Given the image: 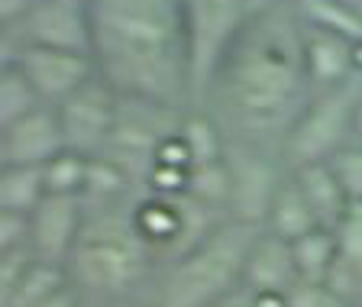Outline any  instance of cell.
Wrapping results in <instances>:
<instances>
[{"label":"cell","mask_w":362,"mask_h":307,"mask_svg":"<svg viewBox=\"0 0 362 307\" xmlns=\"http://www.w3.org/2000/svg\"><path fill=\"white\" fill-rule=\"evenodd\" d=\"M310 98L304 20L294 0H275L226 52L201 107L220 123L226 139L281 152L285 136Z\"/></svg>","instance_id":"6da1fadb"},{"label":"cell","mask_w":362,"mask_h":307,"mask_svg":"<svg viewBox=\"0 0 362 307\" xmlns=\"http://www.w3.org/2000/svg\"><path fill=\"white\" fill-rule=\"evenodd\" d=\"M100 81L117 98L191 110V45L185 0H88Z\"/></svg>","instance_id":"7a4b0ae2"},{"label":"cell","mask_w":362,"mask_h":307,"mask_svg":"<svg viewBox=\"0 0 362 307\" xmlns=\"http://www.w3.org/2000/svg\"><path fill=\"white\" fill-rule=\"evenodd\" d=\"M136 197L84 204V224L68 255V278L90 301H146L156 255L136 224Z\"/></svg>","instance_id":"3957f363"},{"label":"cell","mask_w":362,"mask_h":307,"mask_svg":"<svg viewBox=\"0 0 362 307\" xmlns=\"http://www.w3.org/2000/svg\"><path fill=\"white\" fill-rule=\"evenodd\" d=\"M256 224L226 217L191 253L158 269L143 307H211L243 285L246 255L256 243Z\"/></svg>","instance_id":"277c9868"},{"label":"cell","mask_w":362,"mask_h":307,"mask_svg":"<svg viewBox=\"0 0 362 307\" xmlns=\"http://www.w3.org/2000/svg\"><path fill=\"white\" fill-rule=\"evenodd\" d=\"M275 0H185L191 45V107H201L220 62L249 23Z\"/></svg>","instance_id":"5b68a950"},{"label":"cell","mask_w":362,"mask_h":307,"mask_svg":"<svg viewBox=\"0 0 362 307\" xmlns=\"http://www.w3.org/2000/svg\"><path fill=\"white\" fill-rule=\"evenodd\" d=\"M362 100V75H353L346 84L320 91L294 120L285 136L281 156L288 168H301L310 162H330L343 146L356 139V110Z\"/></svg>","instance_id":"8992f818"},{"label":"cell","mask_w":362,"mask_h":307,"mask_svg":"<svg viewBox=\"0 0 362 307\" xmlns=\"http://www.w3.org/2000/svg\"><path fill=\"white\" fill-rule=\"evenodd\" d=\"M220 220L226 217L197 204L188 191H181V195L143 191L136 197V224H139L143 240L149 243L152 255H156V269H165L185 253H191Z\"/></svg>","instance_id":"52a82bcc"},{"label":"cell","mask_w":362,"mask_h":307,"mask_svg":"<svg viewBox=\"0 0 362 307\" xmlns=\"http://www.w3.org/2000/svg\"><path fill=\"white\" fill-rule=\"evenodd\" d=\"M181 117L185 110H168V107L146 104V100L120 98V117H117L104 156L113 165H120L139 195L149 187V175L158 165V149L168 136L178 133Z\"/></svg>","instance_id":"ba28073f"},{"label":"cell","mask_w":362,"mask_h":307,"mask_svg":"<svg viewBox=\"0 0 362 307\" xmlns=\"http://www.w3.org/2000/svg\"><path fill=\"white\" fill-rule=\"evenodd\" d=\"M226 168H230V217L243 224L265 226L272 201L285 175L291 172L279 149L243 139H226Z\"/></svg>","instance_id":"9c48e42d"},{"label":"cell","mask_w":362,"mask_h":307,"mask_svg":"<svg viewBox=\"0 0 362 307\" xmlns=\"http://www.w3.org/2000/svg\"><path fill=\"white\" fill-rule=\"evenodd\" d=\"M16 49H65L90 55L88 0H39L16 26L4 30V55Z\"/></svg>","instance_id":"30bf717a"},{"label":"cell","mask_w":362,"mask_h":307,"mask_svg":"<svg viewBox=\"0 0 362 307\" xmlns=\"http://www.w3.org/2000/svg\"><path fill=\"white\" fill-rule=\"evenodd\" d=\"M55 110H59L68 149L88 158L104 156L117 117H120V98L110 84L100 81V75L84 84L81 91H75L68 100H62Z\"/></svg>","instance_id":"8fae6325"},{"label":"cell","mask_w":362,"mask_h":307,"mask_svg":"<svg viewBox=\"0 0 362 307\" xmlns=\"http://www.w3.org/2000/svg\"><path fill=\"white\" fill-rule=\"evenodd\" d=\"M4 59L16 62L39 91L42 104L59 107L68 100L75 91H81L88 81L98 78V65L94 55L84 52H65V49H16V52L4 55Z\"/></svg>","instance_id":"7c38bea8"},{"label":"cell","mask_w":362,"mask_h":307,"mask_svg":"<svg viewBox=\"0 0 362 307\" xmlns=\"http://www.w3.org/2000/svg\"><path fill=\"white\" fill-rule=\"evenodd\" d=\"M65 149L59 110L49 104L0 129V165H49Z\"/></svg>","instance_id":"4fadbf2b"},{"label":"cell","mask_w":362,"mask_h":307,"mask_svg":"<svg viewBox=\"0 0 362 307\" xmlns=\"http://www.w3.org/2000/svg\"><path fill=\"white\" fill-rule=\"evenodd\" d=\"M33 217V240L39 259L65 265L78 243L84 224V201L65 195H45V201L30 214Z\"/></svg>","instance_id":"5bb4252c"},{"label":"cell","mask_w":362,"mask_h":307,"mask_svg":"<svg viewBox=\"0 0 362 307\" xmlns=\"http://www.w3.org/2000/svg\"><path fill=\"white\" fill-rule=\"evenodd\" d=\"M298 265H294L291 243L269 233L262 226L246 255V269H243V288L252 294H285L298 285Z\"/></svg>","instance_id":"9a60e30c"},{"label":"cell","mask_w":362,"mask_h":307,"mask_svg":"<svg viewBox=\"0 0 362 307\" xmlns=\"http://www.w3.org/2000/svg\"><path fill=\"white\" fill-rule=\"evenodd\" d=\"M304 68H308V81L314 94L339 88L353 75H359L356 71V42L304 23Z\"/></svg>","instance_id":"2e32d148"},{"label":"cell","mask_w":362,"mask_h":307,"mask_svg":"<svg viewBox=\"0 0 362 307\" xmlns=\"http://www.w3.org/2000/svg\"><path fill=\"white\" fill-rule=\"evenodd\" d=\"M291 172L298 178V185H301L310 210H314L317 224L324 230H337L349 217V210L356 204L346 197V191H343L339 178L333 175V168L327 162H310V165H301V168H291Z\"/></svg>","instance_id":"e0dca14e"},{"label":"cell","mask_w":362,"mask_h":307,"mask_svg":"<svg viewBox=\"0 0 362 307\" xmlns=\"http://www.w3.org/2000/svg\"><path fill=\"white\" fill-rule=\"evenodd\" d=\"M265 230L281 236V240H288V243L301 240V236H308V233H314V230H324V226L317 224L314 210H310V204H308V197H304L298 178H294V172H288L285 181H281L279 195L272 201Z\"/></svg>","instance_id":"ac0fdd59"},{"label":"cell","mask_w":362,"mask_h":307,"mask_svg":"<svg viewBox=\"0 0 362 307\" xmlns=\"http://www.w3.org/2000/svg\"><path fill=\"white\" fill-rule=\"evenodd\" d=\"M45 195L42 165H0V210L33 214Z\"/></svg>","instance_id":"d6986e66"},{"label":"cell","mask_w":362,"mask_h":307,"mask_svg":"<svg viewBox=\"0 0 362 307\" xmlns=\"http://www.w3.org/2000/svg\"><path fill=\"white\" fill-rule=\"evenodd\" d=\"M71 285L68 278V269L59 262H45L39 259L26 275L20 278V285L13 291L0 294V307H42L49 298H55L59 291Z\"/></svg>","instance_id":"ffe728a7"},{"label":"cell","mask_w":362,"mask_h":307,"mask_svg":"<svg viewBox=\"0 0 362 307\" xmlns=\"http://www.w3.org/2000/svg\"><path fill=\"white\" fill-rule=\"evenodd\" d=\"M178 136L191 152V165L217 162L226 152V133L220 129V123L214 120L204 107L185 110V117H181V123H178Z\"/></svg>","instance_id":"44dd1931"},{"label":"cell","mask_w":362,"mask_h":307,"mask_svg":"<svg viewBox=\"0 0 362 307\" xmlns=\"http://www.w3.org/2000/svg\"><path fill=\"white\" fill-rule=\"evenodd\" d=\"M39 107L45 104L39 98V91L33 88V81L26 78V71L16 62L4 59V65H0V129L36 113Z\"/></svg>","instance_id":"7402d4cb"},{"label":"cell","mask_w":362,"mask_h":307,"mask_svg":"<svg viewBox=\"0 0 362 307\" xmlns=\"http://www.w3.org/2000/svg\"><path fill=\"white\" fill-rule=\"evenodd\" d=\"M294 7L310 26L330 30L356 45L362 42V10L349 7L346 0H294Z\"/></svg>","instance_id":"603a6c76"},{"label":"cell","mask_w":362,"mask_h":307,"mask_svg":"<svg viewBox=\"0 0 362 307\" xmlns=\"http://www.w3.org/2000/svg\"><path fill=\"white\" fill-rule=\"evenodd\" d=\"M298 278L310 285H324L330 278V269L337 262V233L333 230H314L308 236L291 243Z\"/></svg>","instance_id":"cb8c5ba5"},{"label":"cell","mask_w":362,"mask_h":307,"mask_svg":"<svg viewBox=\"0 0 362 307\" xmlns=\"http://www.w3.org/2000/svg\"><path fill=\"white\" fill-rule=\"evenodd\" d=\"M185 191H188L197 204L211 207L214 214L230 217V168H226V158L191 165L188 187H185Z\"/></svg>","instance_id":"d4e9b609"},{"label":"cell","mask_w":362,"mask_h":307,"mask_svg":"<svg viewBox=\"0 0 362 307\" xmlns=\"http://www.w3.org/2000/svg\"><path fill=\"white\" fill-rule=\"evenodd\" d=\"M133 195H139V191L123 175L120 165H113L107 156H94L88 162V185H84V195H81L84 204H110Z\"/></svg>","instance_id":"484cf974"},{"label":"cell","mask_w":362,"mask_h":307,"mask_svg":"<svg viewBox=\"0 0 362 307\" xmlns=\"http://www.w3.org/2000/svg\"><path fill=\"white\" fill-rule=\"evenodd\" d=\"M88 156L65 149L62 156H55L49 165H42L45 172V191L49 195H65V197H81L84 185H88Z\"/></svg>","instance_id":"4316f807"},{"label":"cell","mask_w":362,"mask_h":307,"mask_svg":"<svg viewBox=\"0 0 362 307\" xmlns=\"http://www.w3.org/2000/svg\"><path fill=\"white\" fill-rule=\"evenodd\" d=\"M327 165H330L333 175L339 178V185H343V191H346L349 201L362 204V143L359 139H353L349 146H343Z\"/></svg>","instance_id":"83f0119b"},{"label":"cell","mask_w":362,"mask_h":307,"mask_svg":"<svg viewBox=\"0 0 362 307\" xmlns=\"http://www.w3.org/2000/svg\"><path fill=\"white\" fill-rule=\"evenodd\" d=\"M39 262V255L33 246L23 249H10V253H0V294L13 291L20 285V278Z\"/></svg>","instance_id":"f1b7e54d"},{"label":"cell","mask_w":362,"mask_h":307,"mask_svg":"<svg viewBox=\"0 0 362 307\" xmlns=\"http://www.w3.org/2000/svg\"><path fill=\"white\" fill-rule=\"evenodd\" d=\"M288 307H356L346 298H339L330 285H310V282H298L288 291Z\"/></svg>","instance_id":"f546056e"},{"label":"cell","mask_w":362,"mask_h":307,"mask_svg":"<svg viewBox=\"0 0 362 307\" xmlns=\"http://www.w3.org/2000/svg\"><path fill=\"white\" fill-rule=\"evenodd\" d=\"M30 240H33V217L30 214L0 210V253L30 246Z\"/></svg>","instance_id":"4dcf8cb0"},{"label":"cell","mask_w":362,"mask_h":307,"mask_svg":"<svg viewBox=\"0 0 362 307\" xmlns=\"http://www.w3.org/2000/svg\"><path fill=\"white\" fill-rule=\"evenodd\" d=\"M36 4L39 0H0V23H4V30L16 26L23 16L36 7Z\"/></svg>","instance_id":"1f68e13d"},{"label":"cell","mask_w":362,"mask_h":307,"mask_svg":"<svg viewBox=\"0 0 362 307\" xmlns=\"http://www.w3.org/2000/svg\"><path fill=\"white\" fill-rule=\"evenodd\" d=\"M211 307H259V304H256V294L240 285L236 291H230V294H223L220 301H214Z\"/></svg>","instance_id":"d6a6232c"},{"label":"cell","mask_w":362,"mask_h":307,"mask_svg":"<svg viewBox=\"0 0 362 307\" xmlns=\"http://www.w3.org/2000/svg\"><path fill=\"white\" fill-rule=\"evenodd\" d=\"M81 301H84V298H81V291H78L75 285H68L65 291H59L55 298H49L42 307H81Z\"/></svg>","instance_id":"836d02e7"},{"label":"cell","mask_w":362,"mask_h":307,"mask_svg":"<svg viewBox=\"0 0 362 307\" xmlns=\"http://www.w3.org/2000/svg\"><path fill=\"white\" fill-rule=\"evenodd\" d=\"M81 307H143V304H139V301H90V298H84Z\"/></svg>","instance_id":"e575fe53"},{"label":"cell","mask_w":362,"mask_h":307,"mask_svg":"<svg viewBox=\"0 0 362 307\" xmlns=\"http://www.w3.org/2000/svg\"><path fill=\"white\" fill-rule=\"evenodd\" d=\"M356 139L362 143V100H359V110H356Z\"/></svg>","instance_id":"d590c367"},{"label":"cell","mask_w":362,"mask_h":307,"mask_svg":"<svg viewBox=\"0 0 362 307\" xmlns=\"http://www.w3.org/2000/svg\"><path fill=\"white\" fill-rule=\"evenodd\" d=\"M349 7H356V10H362V0H346Z\"/></svg>","instance_id":"8d00e7d4"}]
</instances>
